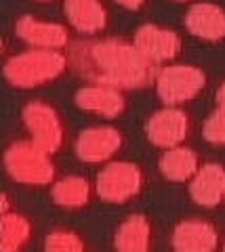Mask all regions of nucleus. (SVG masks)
Here are the masks:
<instances>
[{"mask_svg": "<svg viewBox=\"0 0 225 252\" xmlns=\"http://www.w3.org/2000/svg\"><path fill=\"white\" fill-rule=\"evenodd\" d=\"M36 2H57V0H36Z\"/></svg>", "mask_w": 225, "mask_h": 252, "instance_id": "b1692460", "label": "nucleus"}, {"mask_svg": "<svg viewBox=\"0 0 225 252\" xmlns=\"http://www.w3.org/2000/svg\"><path fill=\"white\" fill-rule=\"evenodd\" d=\"M72 65L93 84H105L120 91H141L156 84L158 65L137 49L135 42L103 38L72 44Z\"/></svg>", "mask_w": 225, "mask_h": 252, "instance_id": "f257e3e1", "label": "nucleus"}, {"mask_svg": "<svg viewBox=\"0 0 225 252\" xmlns=\"http://www.w3.org/2000/svg\"><path fill=\"white\" fill-rule=\"evenodd\" d=\"M72 67V59L64 51L32 49L4 63V78L17 91H38L61 82Z\"/></svg>", "mask_w": 225, "mask_h": 252, "instance_id": "f03ea898", "label": "nucleus"}, {"mask_svg": "<svg viewBox=\"0 0 225 252\" xmlns=\"http://www.w3.org/2000/svg\"><path fill=\"white\" fill-rule=\"evenodd\" d=\"M97 189H93L89 179L84 177H65L57 179L51 187V198L59 208L65 210H87L91 208Z\"/></svg>", "mask_w": 225, "mask_h": 252, "instance_id": "f3484780", "label": "nucleus"}, {"mask_svg": "<svg viewBox=\"0 0 225 252\" xmlns=\"http://www.w3.org/2000/svg\"><path fill=\"white\" fill-rule=\"evenodd\" d=\"M154 246V223L145 215H130L114 233V248L120 252H147Z\"/></svg>", "mask_w": 225, "mask_h": 252, "instance_id": "dca6fc26", "label": "nucleus"}, {"mask_svg": "<svg viewBox=\"0 0 225 252\" xmlns=\"http://www.w3.org/2000/svg\"><path fill=\"white\" fill-rule=\"evenodd\" d=\"M95 189L101 202L124 206L147 189V175L135 162H110L97 175Z\"/></svg>", "mask_w": 225, "mask_h": 252, "instance_id": "20e7f679", "label": "nucleus"}, {"mask_svg": "<svg viewBox=\"0 0 225 252\" xmlns=\"http://www.w3.org/2000/svg\"><path fill=\"white\" fill-rule=\"evenodd\" d=\"M200 166H202L200 164V156L192 147H185V145L166 149L160 156V162H158V168L164 175V179L175 181V183L192 181L193 175L200 170Z\"/></svg>", "mask_w": 225, "mask_h": 252, "instance_id": "a211bd4d", "label": "nucleus"}, {"mask_svg": "<svg viewBox=\"0 0 225 252\" xmlns=\"http://www.w3.org/2000/svg\"><path fill=\"white\" fill-rule=\"evenodd\" d=\"M114 2L124 6L127 11H141V9H145V6H147L150 0H114Z\"/></svg>", "mask_w": 225, "mask_h": 252, "instance_id": "4be33fe9", "label": "nucleus"}, {"mask_svg": "<svg viewBox=\"0 0 225 252\" xmlns=\"http://www.w3.org/2000/svg\"><path fill=\"white\" fill-rule=\"evenodd\" d=\"M133 42L147 59L156 65L173 63L183 53V38L170 28H162L156 23H145L135 32Z\"/></svg>", "mask_w": 225, "mask_h": 252, "instance_id": "9d476101", "label": "nucleus"}, {"mask_svg": "<svg viewBox=\"0 0 225 252\" xmlns=\"http://www.w3.org/2000/svg\"><path fill=\"white\" fill-rule=\"evenodd\" d=\"M21 120L30 132V139L51 156H57L67 141L69 126L64 114L49 101H30L21 112Z\"/></svg>", "mask_w": 225, "mask_h": 252, "instance_id": "39448f33", "label": "nucleus"}, {"mask_svg": "<svg viewBox=\"0 0 225 252\" xmlns=\"http://www.w3.org/2000/svg\"><path fill=\"white\" fill-rule=\"evenodd\" d=\"M4 166L9 177L23 187H53L57 181V164L49 152L38 147L32 139L15 141L4 152Z\"/></svg>", "mask_w": 225, "mask_h": 252, "instance_id": "7ed1b4c3", "label": "nucleus"}, {"mask_svg": "<svg viewBox=\"0 0 225 252\" xmlns=\"http://www.w3.org/2000/svg\"><path fill=\"white\" fill-rule=\"evenodd\" d=\"M154 86L164 105H185L206 91L208 76L190 63H168L158 72Z\"/></svg>", "mask_w": 225, "mask_h": 252, "instance_id": "423d86ee", "label": "nucleus"}, {"mask_svg": "<svg viewBox=\"0 0 225 252\" xmlns=\"http://www.w3.org/2000/svg\"><path fill=\"white\" fill-rule=\"evenodd\" d=\"M34 240V225L30 217L17 210L2 212L0 220V248L2 252H19Z\"/></svg>", "mask_w": 225, "mask_h": 252, "instance_id": "6ab92c4d", "label": "nucleus"}, {"mask_svg": "<svg viewBox=\"0 0 225 252\" xmlns=\"http://www.w3.org/2000/svg\"><path fill=\"white\" fill-rule=\"evenodd\" d=\"M145 132L150 143L160 149L183 145L192 135V118L179 105H166L150 116Z\"/></svg>", "mask_w": 225, "mask_h": 252, "instance_id": "0eeeda50", "label": "nucleus"}, {"mask_svg": "<svg viewBox=\"0 0 225 252\" xmlns=\"http://www.w3.org/2000/svg\"><path fill=\"white\" fill-rule=\"evenodd\" d=\"M217 109H221L225 114V82L221 84V89L217 91Z\"/></svg>", "mask_w": 225, "mask_h": 252, "instance_id": "5701e85b", "label": "nucleus"}, {"mask_svg": "<svg viewBox=\"0 0 225 252\" xmlns=\"http://www.w3.org/2000/svg\"><path fill=\"white\" fill-rule=\"evenodd\" d=\"M192 200L202 208H215L225 200V168L217 162H208L190 181Z\"/></svg>", "mask_w": 225, "mask_h": 252, "instance_id": "4468645a", "label": "nucleus"}, {"mask_svg": "<svg viewBox=\"0 0 225 252\" xmlns=\"http://www.w3.org/2000/svg\"><path fill=\"white\" fill-rule=\"evenodd\" d=\"M223 248H225V244H223Z\"/></svg>", "mask_w": 225, "mask_h": 252, "instance_id": "a878e982", "label": "nucleus"}, {"mask_svg": "<svg viewBox=\"0 0 225 252\" xmlns=\"http://www.w3.org/2000/svg\"><path fill=\"white\" fill-rule=\"evenodd\" d=\"M15 34L19 40L30 44L32 49L64 51L72 46V28L57 21H44L34 15H23L15 23Z\"/></svg>", "mask_w": 225, "mask_h": 252, "instance_id": "1a4fd4ad", "label": "nucleus"}, {"mask_svg": "<svg viewBox=\"0 0 225 252\" xmlns=\"http://www.w3.org/2000/svg\"><path fill=\"white\" fill-rule=\"evenodd\" d=\"M74 101L82 112L99 116V118H107V120L122 118L129 112V99L124 91L114 89V86H105V84L82 86L76 93Z\"/></svg>", "mask_w": 225, "mask_h": 252, "instance_id": "9b49d317", "label": "nucleus"}, {"mask_svg": "<svg viewBox=\"0 0 225 252\" xmlns=\"http://www.w3.org/2000/svg\"><path fill=\"white\" fill-rule=\"evenodd\" d=\"M185 30L192 36L206 42L225 40V9L213 2H196L190 6L183 19Z\"/></svg>", "mask_w": 225, "mask_h": 252, "instance_id": "ddd939ff", "label": "nucleus"}, {"mask_svg": "<svg viewBox=\"0 0 225 252\" xmlns=\"http://www.w3.org/2000/svg\"><path fill=\"white\" fill-rule=\"evenodd\" d=\"M204 139L208 143L213 145H225V114L221 109H217V112L208 118L204 122Z\"/></svg>", "mask_w": 225, "mask_h": 252, "instance_id": "412c9836", "label": "nucleus"}, {"mask_svg": "<svg viewBox=\"0 0 225 252\" xmlns=\"http://www.w3.org/2000/svg\"><path fill=\"white\" fill-rule=\"evenodd\" d=\"M173 2H193V0H173Z\"/></svg>", "mask_w": 225, "mask_h": 252, "instance_id": "393cba45", "label": "nucleus"}, {"mask_svg": "<svg viewBox=\"0 0 225 252\" xmlns=\"http://www.w3.org/2000/svg\"><path fill=\"white\" fill-rule=\"evenodd\" d=\"M173 246L179 252H211L219 246V231L208 220H181L173 231Z\"/></svg>", "mask_w": 225, "mask_h": 252, "instance_id": "2eb2a0df", "label": "nucleus"}, {"mask_svg": "<svg viewBox=\"0 0 225 252\" xmlns=\"http://www.w3.org/2000/svg\"><path fill=\"white\" fill-rule=\"evenodd\" d=\"M87 240L74 229H55L44 240V248L49 252H80L87 250Z\"/></svg>", "mask_w": 225, "mask_h": 252, "instance_id": "aec40b11", "label": "nucleus"}, {"mask_svg": "<svg viewBox=\"0 0 225 252\" xmlns=\"http://www.w3.org/2000/svg\"><path fill=\"white\" fill-rule=\"evenodd\" d=\"M127 147V137L114 126H91L76 139V156L87 164L112 162Z\"/></svg>", "mask_w": 225, "mask_h": 252, "instance_id": "6e6552de", "label": "nucleus"}, {"mask_svg": "<svg viewBox=\"0 0 225 252\" xmlns=\"http://www.w3.org/2000/svg\"><path fill=\"white\" fill-rule=\"evenodd\" d=\"M65 17L72 30L87 36H97L110 28V9L103 0H65Z\"/></svg>", "mask_w": 225, "mask_h": 252, "instance_id": "f8f14e48", "label": "nucleus"}]
</instances>
